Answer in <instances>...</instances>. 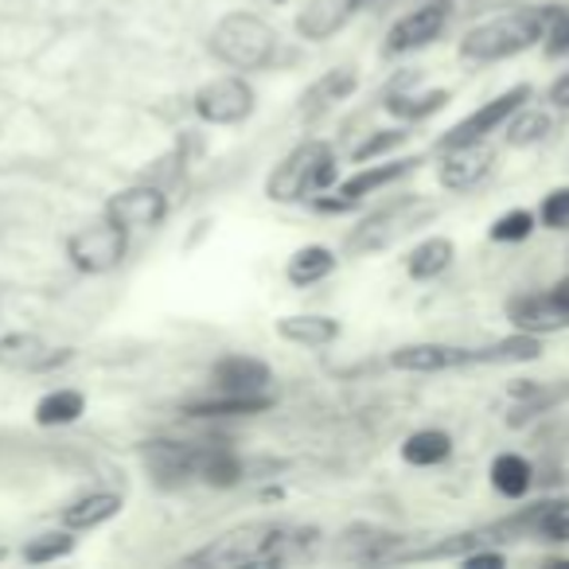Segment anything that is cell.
<instances>
[{
	"instance_id": "cell-1",
	"label": "cell",
	"mask_w": 569,
	"mask_h": 569,
	"mask_svg": "<svg viewBox=\"0 0 569 569\" xmlns=\"http://www.w3.org/2000/svg\"><path fill=\"white\" fill-rule=\"evenodd\" d=\"M566 17L561 4H546V9H519L507 17L483 20V24L468 28L460 40V59L465 63H499L530 51L535 43H546V36L553 32V24Z\"/></svg>"
},
{
	"instance_id": "cell-2",
	"label": "cell",
	"mask_w": 569,
	"mask_h": 569,
	"mask_svg": "<svg viewBox=\"0 0 569 569\" xmlns=\"http://www.w3.org/2000/svg\"><path fill=\"white\" fill-rule=\"evenodd\" d=\"M289 546V530L281 522H242L219 535L211 546L191 553V566L207 569H242V566H277Z\"/></svg>"
},
{
	"instance_id": "cell-3",
	"label": "cell",
	"mask_w": 569,
	"mask_h": 569,
	"mask_svg": "<svg viewBox=\"0 0 569 569\" xmlns=\"http://www.w3.org/2000/svg\"><path fill=\"white\" fill-rule=\"evenodd\" d=\"M211 56L230 71H266L277 56V32L253 12H227L211 28Z\"/></svg>"
},
{
	"instance_id": "cell-4",
	"label": "cell",
	"mask_w": 569,
	"mask_h": 569,
	"mask_svg": "<svg viewBox=\"0 0 569 569\" xmlns=\"http://www.w3.org/2000/svg\"><path fill=\"white\" fill-rule=\"evenodd\" d=\"M336 149L328 141H301L281 164L269 172L266 196L273 203H297L305 196H317V191L332 188L336 183Z\"/></svg>"
},
{
	"instance_id": "cell-5",
	"label": "cell",
	"mask_w": 569,
	"mask_h": 569,
	"mask_svg": "<svg viewBox=\"0 0 569 569\" xmlns=\"http://www.w3.org/2000/svg\"><path fill=\"white\" fill-rule=\"evenodd\" d=\"M126 250H129V230L121 222L106 219V214L98 222L79 227L67 238V258L82 273H110V269H118L126 261Z\"/></svg>"
},
{
	"instance_id": "cell-6",
	"label": "cell",
	"mask_w": 569,
	"mask_h": 569,
	"mask_svg": "<svg viewBox=\"0 0 569 569\" xmlns=\"http://www.w3.org/2000/svg\"><path fill=\"white\" fill-rule=\"evenodd\" d=\"M421 214H429V207L421 203L418 196H402L395 203L379 207L371 211L356 230L348 234V253H375V250H387L395 238H402L406 230L418 227Z\"/></svg>"
},
{
	"instance_id": "cell-7",
	"label": "cell",
	"mask_w": 569,
	"mask_h": 569,
	"mask_svg": "<svg viewBox=\"0 0 569 569\" xmlns=\"http://www.w3.org/2000/svg\"><path fill=\"white\" fill-rule=\"evenodd\" d=\"M530 94L535 90L527 87V82H519V87L503 90L499 98H491V102H483L480 110H472L465 121H457V126L449 129V133L437 141V152L445 149H457V144H472V141H488V133H496V129H503L507 121H511L515 110H522V106L530 102Z\"/></svg>"
},
{
	"instance_id": "cell-8",
	"label": "cell",
	"mask_w": 569,
	"mask_h": 569,
	"mask_svg": "<svg viewBox=\"0 0 569 569\" xmlns=\"http://www.w3.org/2000/svg\"><path fill=\"white\" fill-rule=\"evenodd\" d=\"M191 106H196V118L207 126H242L253 113V87L238 74H222V79L203 82Z\"/></svg>"
},
{
	"instance_id": "cell-9",
	"label": "cell",
	"mask_w": 569,
	"mask_h": 569,
	"mask_svg": "<svg viewBox=\"0 0 569 569\" xmlns=\"http://www.w3.org/2000/svg\"><path fill=\"white\" fill-rule=\"evenodd\" d=\"M507 320H511L519 332H530V336H550V332L569 328V277H561L546 293L515 297V301L507 305Z\"/></svg>"
},
{
	"instance_id": "cell-10",
	"label": "cell",
	"mask_w": 569,
	"mask_h": 569,
	"mask_svg": "<svg viewBox=\"0 0 569 569\" xmlns=\"http://www.w3.org/2000/svg\"><path fill=\"white\" fill-rule=\"evenodd\" d=\"M452 20V0H426L413 12H406L402 20H395V28L387 32V56H410L429 43L441 40V32Z\"/></svg>"
},
{
	"instance_id": "cell-11",
	"label": "cell",
	"mask_w": 569,
	"mask_h": 569,
	"mask_svg": "<svg viewBox=\"0 0 569 569\" xmlns=\"http://www.w3.org/2000/svg\"><path fill=\"white\" fill-rule=\"evenodd\" d=\"M106 219L121 222L126 230H157L168 219V196L157 183H133L110 196L106 203Z\"/></svg>"
},
{
	"instance_id": "cell-12",
	"label": "cell",
	"mask_w": 569,
	"mask_h": 569,
	"mask_svg": "<svg viewBox=\"0 0 569 569\" xmlns=\"http://www.w3.org/2000/svg\"><path fill=\"white\" fill-rule=\"evenodd\" d=\"M71 348H51L48 340H40L36 332H9L0 336V367L17 375H43L56 367L71 363Z\"/></svg>"
},
{
	"instance_id": "cell-13",
	"label": "cell",
	"mask_w": 569,
	"mask_h": 569,
	"mask_svg": "<svg viewBox=\"0 0 569 569\" xmlns=\"http://www.w3.org/2000/svg\"><path fill=\"white\" fill-rule=\"evenodd\" d=\"M496 168V152L488 141H472V144H457V149L441 152V168H437V180L449 191H472Z\"/></svg>"
},
{
	"instance_id": "cell-14",
	"label": "cell",
	"mask_w": 569,
	"mask_h": 569,
	"mask_svg": "<svg viewBox=\"0 0 569 569\" xmlns=\"http://www.w3.org/2000/svg\"><path fill=\"white\" fill-rule=\"evenodd\" d=\"M356 12H363V0H309L297 12V36L309 43H328L351 24Z\"/></svg>"
},
{
	"instance_id": "cell-15",
	"label": "cell",
	"mask_w": 569,
	"mask_h": 569,
	"mask_svg": "<svg viewBox=\"0 0 569 569\" xmlns=\"http://www.w3.org/2000/svg\"><path fill=\"white\" fill-rule=\"evenodd\" d=\"M390 367L410 375H441L452 367H472V348H449V343H406L390 351Z\"/></svg>"
},
{
	"instance_id": "cell-16",
	"label": "cell",
	"mask_w": 569,
	"mask_h": 569,
	"mask_svg": "<svg viewBox=\"0 0 569 569\" xmlns=\"http://www.w3.org/2000/svg\"><path fill=\"white\" fill-rule=\"evenodd\" d=\"M211 382L222 395H269L273 371L253 356H227L211 367Z\"/></svg>"
},
{
	"instance_id": "cell-17",
	"label": "cell",
	"mask_w": 569,
	"mask_h": 569,
	"mask_svg": "<svg viewBox=\"0 0 569 569\" xmlns=\"http://www.w3.org/2000/svg\"><path fill=\"white\" fill-rule=\"evenodd\" d=\"M421 164V157H402V160H382V164H363L359 172H351L348 180H340V188H336V196L351 199V203H363L367 196H375V191L390 188V183L406 180V176L413 172V168Z\"/></svg>"
},
{
	"instance_id": "cell-18",
	"label": "cell",
	"mask_w": 569,
	"mask_h": 569,
	"mask_svg": "<svg viewBox=\"0 0 569 569\" xmlns=\"http://www.w3.org/2000/svg\"><path fill=\"white\" fill-rule=\"evenodd\" d=\"M144 465L152 468L160 483H183L196 480V465H199V445L191 441H149L141 449Z\"/></svg>"
},
{
	"instance_id": "cell-19",
	"label": "cell",
	"mask_w": 569,
	"mask_h": 569,
	"mask_svg": "<svg viewBox=\"0 0 569 569\" xmlns=\"http://www.w3.org/2000/svg\"><path fill=\"white\" fill-rule=\"evenodd\" d=\"M359 90V74L356 67H336V71H325L301 98V118H320V113L336 110L340 102H348Z\"/></svg>"
},
{
	"instance_id": "cell-20",
	"label": "cell",
	"mask_w": 569,
	"mask_h": 569,
	"mask_svg": "<svg viewBox=\"0 0 569 569\" xmlns=\"http://www.w3.org/2000/svg\"><path fill=\"white\" fill-rule=\"evenodd\" d=\"M277 336L284 343H297V348H328V343L340 340V320L317 317V312H297V317L277 320Z\"/></svg>"
},
{
	"instance_id": "cell-21",
	"label": "cell",
	"mask_w": 569,
	"mask_h": 569,
	"mask_svg": "<svg viewBox=\"0 0 569 569\" xmlns=\"http://www.w3.org/2000/svg\"><path fill=\"white\" fill-rule=\"evenodd\" d=\"M273 406L269 395H222L214 390L211 398H196V402L183 406L188 418H253V413H266Z\"/></svg>"
},
{
	"instance_id": "cell-22",
	"label": "cell",
	"mask_w": 569,
	"mask_h": 569,
	"mask_svg": "<svg viewBox=\"0 0 569 569\" xmlns=\"http://www.w3.org/2000/svg\"><path fill=\"white\" fill-rule=\"evenodd\" d=\"M113 515H121V496L118 491H90V496L74 499L71 507H63L59 522L67 530H94L102 522H110Z\"/></svg>"
},
{
	"instance_id": "cell-23",
	"label": "cell",
	"mask_w": 569,
	"mask_h": 569,
	"mask_svg": "<svg viewBox=\"0 0 569 569\" xmlns=\"http://www.w3.org/2000/svg\"><path fill=\"white\" fill-rule=\"evenodd\" d=\"M336 253L328 250V246L312 242V246H301V250L289 258V266H284V277H289V284H297V289H309V284H320L325 277L336 273Z\"/></svg>"
},
{
	"instance_id": "cell-24",
	"label": "cell",
	"mask_w": 569,
	"mask_h": 569,
	"mask_svg": "<svg viewBox=\"0 0 569 569\" xmlns=\"http://www.w3.org/2000/svg\"><path fill=\"white\" fill-rule=\"evenodd\" d=\"M196 480L211 483V488H234L242 480V460L234 449L227 445H199V465H196Z\"/></svg>"
},
{
	"instance_id": "cell-25",
	"label": "cell",
	"mask_w": 569,
	"mask_h": 569,
	"mask_svg": "<svg viewBox=\"0 0 569 569\" xmlns=\"http://www.w3.org/2000/svg\"><path fill=\"white\" fill-rule=\"evenodd\" d=\"M452 258H457V246H452L449 238L433 234L410 250V258H406V273H410L413 281H433V277H441L445 269L452 266Z\"/></svg>"
},
{
	"instance_id": "cell-26",
	"label": "cell",
	"mask_w": 569,
	"mask_h": 569,
	"mask_svg": "<svg viewBox=\"0 0 569 569\" xmlns=\"http://www.w3.org/2000/svg\"><path fill=\"white\" fill-rule=\"evenodd\" d=\"M488 476H491V488L503 499H522L530 491V483H535V468H530V460L519 457V452H499V457L491 460Z\"/></svg>"
},
{
	"instance_id": "cell-27",
	"label": "cell",
	"mask_w": 569,
	"mask_h": 569,
	"mask_svg": "<svg viewBox=\"0 0 569 569\" xmlns=\"http://www.w3.org/2000/svg\"><path fill=\"white\" fill-rule=\"evenodd\" d=\"M87 413V398H82V390H51V395H43L40 402H36V426L43 429H59V426H74V421Z\"/></svg>"
},
{
	"instance_id": "cell-28",
	"label": "cell",
	"mask_w": 569,
	"mask_h": 569,
	"mask_svg": "<svg viewBox=\"0 0 569 569\" xmlns=\"http://www.w3.org/2000/svg\"><path fill=\"white\" fill-rule=\"evenodd\" d=\"M452 457V437L445 429H418L402 441V460L413 468H433Z\"/></svg>"
},
{
	"instance_id": "cell-29",
	"label": "cell",
	"mask_w": 569,
	"mask_h": 569,
	"mask_svg": "<svg viewBox=\"0 0 569 569\" xmlns=\"http://www.w3.org/2000/svg\"><path fill=\"white\" fill-rule=\"evenodd\" d=\"M538 356H542V340L519 332V328H515V336L491 343V348H472V363H530Z\"/></svg>"
},
{
	"instance_id": "cell-30",
	"label": "cell",
	"mask_w": 569,
	"mask_h": 569,
	"mask_svg": "<svg viewBox=\"0 0 569 569\" xmlns=\"http://www.w3.org/2000/svg\"><path fill=\"white\" fill-rule=\"evenodd\" d=\"M398 542H402V538L387 535V530H379V527H351L348 535H343V550H348L351 558H359V561L390 558V553L398 550Z\"/></svg>"
},
{
	"instance_id": "cell-31",
	"label": "cell",
	"mask_w": 569,
	"mask_h": 569,
	"mask_svg": "<svg viewBox=\"0 0 569 569\" xmlns=\"http://www.w3.org/2000/svg\"><path fill=\"white\" fill-rule=\"evenodd\" d=\"M449 90H426V94H406V90H398V94L387 98V113H395L398 121H426L433 118L437 110H445L449 106Z\"/></svg>"
},
{
	"instance_id": "cell-32",
	"label": "cell",
	"mask_w": 569,
	"mask_h": 569,
	"mask_svg": "<svg viewBox=\"0 0 569 569\" xmlns=\"http://www.w3.org/2000/svg\"><path fill=\"white\" fill-rule=\"evenodd\" d=\"M550 129H553V121H550V113H542V110H515L511 113V121H507V144L511 149H535V144H542L546 137H550Z\"/></svg>"
},
{
	"instance_id": "cell-33",
	"label": "cell",
	"mask_w": 569,
	"mask_h": 569,
	"mask_svg": "<svg viewBox=\"0 0 569 569\" xmlns=\"http://www.w3.org/2000/svg\"><path fill=\"white\" fill-rule=\"evenodd\" d=\"M67 553H74V538H71V530H67V527L32 538V542L24 546L28 566H48V561H59V558H67Z\"/></svg>"
},
{
	"instance_id": "cell-34",
	"label": "cell",
	"mask_w": 569,
	"mask_h": 569,
	"mask_svg": "<svg viewBox=\"0 0 569 569\" xmlns=\"http://www.w3.org/2000/svg\"><path fill=\"white\" fill-rule=\"evenodd\" d=\"M535 222L538 214L527 211V207H515V211H503L496 222H491V242H527L535 234Z\"/></svg>"
},
{
	"instance_id": "cell-35",
	"label": "cell",
	"mask_w": 569,
	"mask_h": 569,
	"mask_svg": "<svg viewBox=\"0 0 569 569\" xmlns=\"http://www.w3.org/2000/svg\"><path fill=\"white\" fill-rule=\"evenodd\" d=\"M406 141H410V133H406V129H379V133H371L363 144H356L351 160H356V164H367V160H379V157H387V152L402 149Z\"/></svg>"
},
{
	"instance_id": "cell-36",
	"label": "cell",
	"mask_w": 569,
	"mask_h": 569,
	"mask_svg": "<svg viewBox=\"0 0 569 569\" xmlns=\"http://www.w3.org/2000/svg\"><path fill=\"white\" fill-rule=\"evenodd\" d=\"M538 222L546 230H569V188H553L550 196L538 203Z\"/></svg>"
},
{
	"instance_id": "cell-37",
	"label": "cell",
	"mask_w": 569,
	"mask_h": 569,
	"mask_svg": "<svg viewBox=\"0 0 569 569\" xmlns=\"http://www.w3.org/2000/svg\"><path fill=\"white\" fill-rule=\"evenodd\" d=\"M546 56L558 59V56H569V12L553 24V32L546 36Z\"/></svg>"
},
{
	"instance_id": "cell-38",
	"label": "cell",
	"mask_w": 569,
	"mask_h": 569,
	"mask_svg": "<svg viewBox=\"0 0 569 569\" xmlns=\"http://www.w3.org/2000/svg\"><path fill=\"white\" fill-rule=\"evenodd\" d=\"M546 98H550L553 110H569V71H561L558 79L550 82V94Z\"/></svg>"
},
{
	"instance_id": "cell-39",
	"label": "cell",
	"mask_w": 569,
	"mask_h": 569,
	"mask_svg": "<svg viewBox=\"0 0 569 569\" xmlns=\"http://www.w3.org/2000/svg\"><path fill=\"white\" fill-rule=\"evenodd\" d=\"M503 553H491V550H483V553H465V566H503Z\"/></svg>"
},
{
	"instance_id": "cell-40",
	"label": "cell",
	"mask_w": 569,
	"mask_h": 569,
	"mask_svg": "<svg viewBox=\"0 0 569 569\" xmlns=\"http://www.w3.org/2000/svg\"><path fill=\"white\" fill-rule=\"evenodd\" d=\"M387 4H390V0H363V12H382Z\"/></svg>"
}]
</instances>
